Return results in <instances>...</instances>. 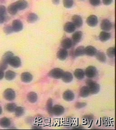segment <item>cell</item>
I'll list each match as a JSON object with an SVG mask.
<instances>
[{
  "instance_id": "6da1fadb",
  "label": "cell",
  "mask_w": 116,
  "mask_h": 130,
  "mask_svg": "<svg viewBox=\"0 0 116 130\" xmlns=\"http://www.w3.org/2000/svg\"><path fill=\"white\" fill-rule=\"evenodd\" d=\"M86 84L88 87L90 94H96L100 91V87L99 85L92 79H87L86 81Z\"/></svg>"
},
{
  "instance_id": "7a4b0ae2",
  "label": "cell",
  "mask_w": 116,
  "mask_h": 130,
  "mask_svg": "<svg viewBox=\"0 0 116 130\" xmlns=\"http://www.w3.org/2000/svg\"><path fill=\"white\" fill-rule=\"evenodd\" d=\"M64 71L60 68H55L51 70L49 72L48 75L49 77L53 78L54 79H59L61 78L63 75Z\"/></svg>"
},
{
  "instance_id": "3957f363",
  "label": "cell",
  "mask_w": 116,
  "mask_h": 130,
  "mask_svg": "<svg viewBox=\"0 0 116 130\" xmlns=\"http://www.w3.org/2000/svg\"><path fill=\"white\" fill-rule=\"evenodd\" d=\"M85 75L88 78H93L96 77L97 75V70L96 67L94 66H89L85 70Z\"/></svg>"
},
{
  "instance_id": "277c9868",
  "label": "cell",
  "mask_w": 116,
  "mask_h": 130,
  "mask_svg": "<svg viewBox=\"0 0 116 130\" xmlns=\"http://www.w3.org/2000/svg\"><path fill=\"white\" fill-rule=\"evenodd\" d=\"M4 97L8 101H13L16 98V93L12 89L8 88L6 89L3 93Z\"/></svg>"
},
{
  "instance_id": "5b68a950",
  "label": "cell",
  "mask_w": 116,
  "mask_h": 130,
  "mask_svg": "<svg viewBox=\"0 0 116 130\" xmlns=\"http://www.w3.org/2000/svg\"><path fill=\"white\" fill-rule=\"evenodd\" d=\"M101 28L105 31H110L112 27V23L108 19H104L101 23Z\"/></svg>"
},
{
  "instance_id": "8992f818",
  "label": "cell",
  "mask_w": 116,
  "mask_h": 130,
  "mask_svg": "<svg viewBox=\"0 0 116 130\" xmlns=\"http://www.w3.org/2000/svg\"><path fill=\"white\" fill-rule=\"evenodd\" d=\"M52 115L59 116L62 115L65 112V108L62 106L55 105L52 108Z\"/></svg>"
},
{
  "instance_id": "52a82bcc",
  "label": "cell",
  "mask_w": 116,
  "mask_h": 130,
  "mask_svg": "<svg viewBox=\"0 0 116 130\" xmlns=\"http://www.w3.org/2000/svg\"><path fill=\"white\" fill-rule=\"evenodd\" d=\"M12 27L14 32H20L22 30L23 27L22 23L20 20H14L12 22Z\"/></svg>"
},
{
  "instance_id": "ba28073f",
  "label": "cell",
  "mask_w": 116,
  "mask_h": 130,
  "mask_svg": "<svg viewBox=\"0 0 116 130\" xmlns=\"http://www.w3.org/2000/svg\"><path fill=\"white\" fill-rule=\"evenodd\" d=\"M10 65L15 68H17L20 67L21 64V62L20 58L17 56H13L11 58L9 63Z\"/></svg>"
},
{
  "instance_id": "9c48e42d",
  "label": "cell",
  "mask_w": 116,
  "mask_h": 130,
  "mask_svg": "<svg viewBox=\"0 0 116 130\" xmlns=\"http://www.w3.org/2000/svg\"><path fill=\"white\" fill-rule=\"evenodd\" d=\"M72 21L76 28H80L83 25V21L81 17L79 15H74L72 17Z\"/></svg>"
},
{
  "instance_id": "30bf717a",
  "label": "cell",
  "mask_w": 116,
  "mask_h": 130,
  "mask_svg": "<svg viewBox=\"0 0 116 130\" xmlns=\"http://www.w3.org/2000/svg\"><path fill=\"white\" fill-rule=\"evenodd\" d=\"M83 36V33L81 31H76L74 32L72 36V41L73 45L77 44L80 42Z\"/></svg>"
},
{
  "instance_id": "8fae6325",
  "label": "cell",
  "mask_w": 116,
  "mask_h": 130,
  "mask_svg": "<svg viewBox=\"0 0 116 130\" xmlns=\"http://www.w3.org/2000/svg\"><path fill=\"white\" fill-rule=\"evenodd\" d=\"M86 22L89 26H96L98 23V18L95 15H91L87 19Z\"/></svg>"
},
{
  "instance_id": "7c38bea8",
  "label": "cell",
  "mask_w": 116,
  "mask_h": 130,
  "mask_svg": "<svg viewBox=\"0 0 116 130\" xmlns=\"http://www.w3.org/2000/svg\"><path fill=\"white\" fill-rule=\"evenodd\" d=\"M68 56V52L67 49L61 48L58 51L57 53V57L58 59L61 61H64L67 58Z\"/></svg>"
},
{
  "instance_id": "4fadbf2b",
  "label": "cell",
  "mask_w": 116,
  "mask_h": 130,
  "mask_svg": "<svg viewBox=\"0 0 116 130\" xmlns=\"http://www.w3.org/2000/svg\"><path fill=\"white\" fill-rule=\"evenodd\" d=\"M21 81L28 83L31 82V81L32 80L33 76L31 73L28 72H24L21 75Z\"/></svg>"
},
{
  "instance_id": "5bb4252c",
  "label": "cell",
  "mask_w": 116,
  "mask_h": 130,
  "mask_svg": "<svg viewBox=\"0 0 116 130\" xmlns=\"http://www.w3.org/2000/svg\"><path fill=\"white\" fill-rule=\"evenodd\" d=\"M63 98L65 101H71L74 99V94L73 92L71 90H67L63 92Z\"/></svg>"
},
{
  "instance_id": "9a60e30c",
  "label": "cell",
  "mask_w": 116,
  "mask_h": 130,
  "mask_svg": "<svg viewBox=\"0 0 116 130\" xmlns=\"http://www.w3.org/2000/svg\"><path fill=\"white\" fill-rule=\"evenodd\" d=\"M85 54L88 56L92 57L95 56L97 52L96 48L92 46H88L85 48Z\"/></svg>"
},
{
  "instance_id": "2e32d148",
  "label": "cell",
  "mask_w": 116,
  "mask_h": 130,
  "mask_svg": "<svg viewBox=\"0 0 116 130\" xmlns=\"http://www.w3.org/2000/svg\"><path fill=\"white\" fill-rule=\"evenodd\" d=\"M73 45V42L72 41L71 39L69 38H65L63 39L61 42V46L63 48L65 49H68L70 48Z\"/></svg>"
},
{
  "instance_id": "e0dca14e",
  "label": "cell",
  "mask_w": 116,
  "mask_h": 130,
  "mask_svg": "<svg viewBox=\"0 0 116 130\" xmlns=\"http://www.w3.org/2000/svg\"><path fill=\"white\" fill-rule=\"evenodd\" d=\"M14 3L18 10H23L28 6V3L25 0H19Z\"/></svg>"
},
{
  "instance_id": "ac0fdd59",
  "label": "cell",
  "mask_w": 116,
  "mask_h": 130,
  "mask_svg": "<svg viewBox=\"0 0 116 130\" xmlns=\"http://www.w3.org/2000/svg\"><path fill=\"white\" fill-rule=\"evenodd\" d=\"M63 29L68 33H72L75 30L76 27L73 23L67 22L64 25Z\"/></svg>"
},
{
  "instance_id": "d6986e66",
  "label": "cell",
  "mask_w": 116,
  "mask_h": 130,
  "mask_svg": "<svg viewBox=\"0 0 116 130\" xmlns=\"http://www.w3.org/2000/svg\"><path fill=\"white\" fill-rule=\"evenodd\" d=\"M62 80L66 83L71 82L73 79V76L71 73L68 71L64 72L61 77Z\"/></svg>"
},
{
  "instance_id": "ffe728a7",
  "label": "cell",
  "mask_w": 116,
  "mask_h": 130,
  "mask_svg": "<svg viewBox=\"0 0 116 130\" xmlns=\"http://www.w3.org/2000/svg\"><path fill=\"white\" fill-rule=\"evenodd\" d=\"M85 48L84 46H79L75 49L73 52V57H78L85 55Z\"/></svg>"
},
{
  "instance_id": "44dd1931",
  "label": "cell",
  "mask_w": 116,
  "mask_h": 130,
  "mask_svg": "<svg viewBox=\"0 0 116 130\" xmlns=\"http://www.w3.org/2000/svg\"><path fill=\"white\" fill-rule=\"evenodd\" d=\"M111 37V35L110 33L104 31L100 32V34L99 35V39L101 41L105 42L110 39Z\"/></svg>"
},
{
  "instance_id": "7402d4cb",
  "label": "cell",
  "mask_w": 116,
  "mask_h": 130,
  "mask_svg": "<svg viewBox=\"0 0 116 130\" xmlns=\"http://www.w3.org/2000/svg\"><path fill=\"white\" fill-rule=\"evenodd\" d=\"M27 98L29 101L31 103H35L38 100V96L36 93L34 92L29 93L27 96Z\"/></svg>"
},
{
  "instance_id": "603a6c76",
  "label": "cell",
  "mask_w": 116,
  "mask_h": 130,
  "mask_svg": "<svg viewBox=\"0 0 116 130\" xmlns=\"http://www.w3.org/2000/svg\"><path fill=\"white\" fill-rule=\"evenodd\" d=\"M90 91L87 86H84L80 89V95L83 98H86L89 95Z\"/></svg>"
},
{
  "instance_id": "cb8c5ba5",
  "label": "cell",
  "mask_w": 116,
  "mask_h": 130,
  "mask_svg": "<svg viewBox=\"0 0 116 130\" xmlns=\"http://www.w3.org/2000/svg\"><path fill=\"white\" fill-rule=\"evenodd\" d=\"M75 77L78 79L81 80L85 77V72L83 70L81 69H76L74 72Z\"/></svg>"
},
{
  "instance_id": "d4e9b609",
  "label": "cell",
  "mask_w": 116,
  "mask_h": 130,
  "mask_svg": "<svg viewBox=\"0 0 116 130\" xmlns=\"http://www.w3.org/2000/svg\"><path fill=\"white\" fill-rule=\"evenodd\" d=\"M11 124L10 120L7 118H3L0 119V126L2 127L6 128L10 126Z\"/></svg>"
},
{
  "instance_id": "484cf974",
  "label": "cell",
  "mask_w": 116,
  "mask_h": 130,
  "mask_svg": "<svg viewBox=\"0 0 116 130\" xmlns=\"http://www.w3.org/2000/svg\"><path fill=\"white\" fill-rule=\"evenodd\" d=\"M7 10L9 13L12 15H15L18 11L14 3H12L9 6Z\"/></svg>"
},
{
  "instance_id": "4316f807",
  "label": "cell",
  "mask_w": 116,
  "mask_h": 130,
  "mask_svg": "<svg viewBox=\"0 0 116 130\" xmlns=\"http://www.w3.org/2000/svg\"><path fill=\"white\" fill-rule=\"evenodd\" d=\"M14 56L13 53L11 52H7L5 53H4L2 57V60L6 62L7 63H9V61H10L12 57Z\"/></svg>"
},
{
  "instance_id": "83f0119b",
  "label": "cell",
  "mask_w": 116,
  "mask_h": 130,
  "mask_svg": "<svg viewBox=\"0 0 116 130\" xmlns=\"http://www.w3.org/2000/svg\"><path fill=\"white\" fill-rule=\"evenodd\" d=\"M53 107V100L51 98H50L47 100V102H46V109H47L48 113L51 116H53L52 112Z\"/></svg>"
},
{
  "instance_id": "f1b7e54d",
  "label": "cell",
  "mask_w": 116,
  "mask_h": 130,
  "mask_svg": "<svg viewBox=\"0 0 116 130\" xmlns=\"http://www.w3.org/2000/svg\"><path fill=\"white\" fill-rule=\"evenodd\" d=\"M38 19V17L37 14L35 13H31L28 14L27 18V21L30 23H33L36 22Z\"/></svg>"
},
{
  "instance_id": "f546056e",
  "label": "cell",
  "mask_w": 116,
  "mask_h": 130,
  "mask_svg": "<svg viewBox=\"0 0 116 130\" xmlns=\"http://www.w3.org/2000/svg\"><path fill=\"white\" fill-rule=\"evenodd\" d=\"M95 56H96V58L97 59L98 61L102 62H104L106 61V56L104 53L101 52H97Z\"/></svg>"
},
{
  "instance_id": "4dcf8cb0",
  "label": "cell",
  "mask_w": 116,
  "mask_h": 130,
  "mask_svg": "<svg viewBox=\"0 0 116 130\" xmlns=\"http://www.w3.org/2000/svg\"><path fill=\"white\" fill-rule=\"evenodd\" d=\"M5 78L7 80H11L15 78L16 74L14 71H8L5 74Z\"/></svg>"
},
{
  "instance_id": "1f68e13d",
  "label": "cell",
  "mask_w": 116,
  "mask_h": 130,
  "mask_svg": "<svg viewBox=\"0 0 116 130\" xmlns=\"http://www.w3.org/2000/svg\"><path fill=\"white\" fill-rule=\"evenodd\" d=\"M16 107V104L14 103H9L5 106V109L9 112H15Z\"/></svg>"
},
{
  "instance_id": "d6a6232c",
  "label": "cell",
  "mask_w": 116,
  "mask_h": 130,
  "mask_svg": "<svg viewBox=\"0 0 116 130\" xmlns=\"http://www.w3.org/2000/svg\"><path fill=\"white\" fill-rule=\"evenodd\" d=\"M15 115L17 117H21L24 114V108L21 107H17L15 111Z\"/></svg>"
},
{
  "instance_id": "836d02e7",
  "label": "cell",
  "mask_w": 116,
  "mask_h": 130,
  "mask_svg": "<svg viewBox=\"0 0 116 130\" xmlns=\"http://www.w3.org/2000/svg\"><path fill=\"white\" fill-rule=\"evenodd\" d=\"M107 54L110 58H113L115 55V48L114 47H111L107 50Z\"/></svg>"
},
{
  "instance_id": "e575fe53",
  "label": "cell",
  "mask_w": 116,
  "mask_h": 130,
  "mask_svg": "<svg viewBox=\"0 0 116 130\" xmlns=\"http://www.w3.org/2000/svg\"><path fill=\"white\" fill-rule=\"evenodd\" d=\"M73 0H63V6L66 8H71L73 6Z\"/></svg>"
},
{
  "instance_id": "d590c367",
  "label": "cell",
  "mask_w": 116,
  "mask_h": 130,
  "mask_svg": "<svg viewBox=\"0 0 116 130\" xmlns=\"http://www.w3.org/2000/svg\"><path fill=\"white\" fill-rule=\"evenodd\" d=\"M3 31L4 32L6 35H9L11 33H12L13 32H14L12 26H10V25H6V26L4 27Z\"/></svg>"
},
{
  "instance_id": "8d00e7d4",
  "label": "cell",
  "mask_w": 116,
  "mask_h": 130,
  "mask_svg": "<svg viewBox=\"0 0 116 130\" xmlns=\"http://www.w3.org/2000/svg\"><path fill=\"white\" fill-rule=\"evenodd\" d=\"M8 63L2 60L0 61V69H2L3 71L6 70L8 67Z\"/></svg>"
},
{
  "instance_id": "74e56055",
  "label": "cell",
  "mask_w": 116,
  "mask_h": 130,
  "mask_svg": "<svg viewBox=\"0 0 116 130\" xmlns=\"http://www.w3.org/2000/svg\"><path fill=\"white\" fill-rule=\"evenodd\" d=\"M87 105V104L86 103H84V102H78L75 105V107L76 108L80 109L81 108H84V107H85Z\"/></svg>"
},
{
  "instance_id": "f35d334b",
  "label": "cell",
  "mask_w": 116,
  "mask_h": 130,
  "mask_svg": "<svg viewBox=\"0 0 116 130\" xmlns=\"http://www.w3.org/2000/svg\"><path fill=\"white\" fill-rule=\"evenodd\" d=\"M90 4L94 6H98L100 4V0H89Z\"/></svg>"
},
{
  "instance_id": "ab89813d",
  "label": "cell",
  "mask_w": 116,
  "mask_h": 130,
  "mask_svg": "<svg viewBox=\"0 0 116 130\" xmlns=\"http://www.w3.org/2000/svg\"><path fill=\"white\" fill-rule=\"evenodd\" d=\"M6 11V7L2 5H0V14H5Z\"/></svg>"
},
{
  "instance_id": "60d3db41",
  "label": "cell",
  "mask_w": 116,
  "mask_h": 130,
  "mask_svg": "<svg viewBox=\"0 0 116 130\" xmlns=\"http://www.w3.org/2000/svg\"><path fill=\"white\" fill-rule=\"evenodd\" d=\"M113 0H102V2L105 5H109L112 4Z\"/></svg>"
},
{
  "instance_id": "b9f144b4",
  "label": "cell",
  "mask_w": 116,
  "mask_h": 130,
  "mask_svg": "<svg viewBox=\"0 0 116 130\" xmlns=\"http://www.w3.org/2000/svg\"><path fill=\"white\" fill-rule=\"evenodd\" d=\"M5 20V17L4 14H0V24L4 23Z\"/></svg>"
},
{
  "instance_id": "7bdbcfd3",
  "label": "cell",
  "mask_w": 116,
  "mask_h": 130,
  "mask_svg": "<svg viewBox=\"0 0 116 130\" xmlns=\"http://www.w3.org/2000/svg\"><path fill=\"white\" fill-rule=\"evenodd\" d=\"M4 71L0 69V80L2 79L4 76Z\"/></svg>"
},
{
  "instance_id": "ee69618b",
  "label": "cell",
  "mask_w": 116,
  "mask_h": 130,
  "mask_svg": "<svg viewBox=\"0 0 116 130\" xmlns=\"http://www.w3.org/2000/svg\"><path fill=\"white\" fill-rule=\"evenodd\" d=\"M60 0H52V2L53 3V4L55 5H58L59 3Z\"/></svg>"
},
{
  "instance_id": "f6af8a7d",
  "label": "cell",
  "mask_w": 116,
  "mask_h": 130,
  "mask_svg": "<svg viewBox=\"0 0 116 130\" xmlns=\"http://www.w3.org/2000/svg\"><path fill=\"white\" fill-rule=\"evenodd\" d=\"M32 129H42V128L41 127V126H33Z\"/></svg>"
},
{
  "instance_id": "bcb514c9",
  "label": "cell",
  "mask_w": 116,
  "mask_h": 130,
  "mask_svg": "<svg viewBox=\"0 0 116 130\" xmlns=\"http://www.w3.org/2000/svg\"><path fill=\"white\" fill-rule=\"evenodd\" d=\"M2 107L0 106V115L2 113Z\"/></svg>"
}]
</instances>
